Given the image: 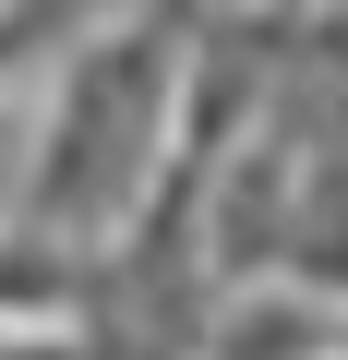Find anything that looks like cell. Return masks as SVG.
Listing matches in <instances>:
<instances>
[{
	"mask_svg": "<svg viewBox=\"0 0 348 360\" xmlns=\"http://www.w3.org/2000/svg\"><path fill=\"white\" fill-rule=\"evenodd\" d=\"M72 312H96V264L60 229H0V336H72Z\"/></svg>",
	"mask_w": 348,
	"mask_h": 360,
	"instance_id": "obj_1",
	"label": "cell"
}]
</instances>
